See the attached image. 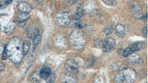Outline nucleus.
<instances>
[{
    "instance_id": "8",
    "label": "nucleus",
    "mask_w": 148,
    "mask_h": 83,
    "mask_svg": "<svg viewBox=\"0 0 148 83\" xmlns=\"http://www.w3.org/2000/svg\"><path fill=\"white\" fill-rule=\"evenodd\" d=\"M15 24L12 22H0V28L8 35H11L15 29Z\"/></svg>"
},
{
    "instance_id": "13",
    "label": "nucleus",
    "mask_w": 148,
    "mask_h": 83,
    "mask_svg": "<svg viewBox=\"0 0 148 83\" xmlns=\"http://www.w3.org/2000/svg\"><path fill=\"white\" fill-rule=\"evenodd\" d=\"M85 10L82 5H79L77 6L74 13V18L75 20H78L82 18L85 14Z\"/></svg>"
},
{
    "instance_id": "29",
    "label": "nucleus",
    "mask_w": 148,
    "mask_h": 83,
    "mask_svg": "<svg viewBox=\"0 0 148 83\" xmlns=\"http://www.w3.org/2000/svg\"><path fill=\"white\" fill-rule=\"evenodd\" d=\"M5 68V66L2 61H0V71H2Z\"/></svg>"
},
{
    "instance_id": "17",
    "label": "nucleus",
    "mask_w": 148,
    "mask_h": 83,
    "mask_svg": "<svg viewBox=\"0 0 148 83\" xmlns=\"http://www.w3.org/2000/svg\"><path fill=\"white\" fill-rule=\"evenodd\" d=\"M37 47H34V49L29 53L26 59V62L27 64H30L33 62L36 57L37 52Z\"/></svg>"
},
{
    "instance_id": "2",
    "label": "nucleus",
    "mask_w": 148,
    "mask_h": 83,
    "mask_svg": "<svg viewBox=\"0 0 148 83\" xmlns=\"http://www.w3.org/2000/svg\"><path fill=\"white\" fill-rule=\"evenodd\" d=\"M137 78V73L132 68H125L115 76L114 81L115 83H133Z\"/></svg>"
},
{
    "instance_id": "18",
    "label": "nucleus",
    "mask_w": 148,
    "mask_h": 83,
    "mask_svg": "<svg viewBox=\"0 0 148 83\" xmlns=\"http://www.w3.org/2000/svg\"><path fill=\"white\" fill-rule=\"evenodd\" d=\"M116 35L119 37H122L125 34V29L124 26L120 24H118L115 28Z\"/></svg>"
},
{
    "instance_id": "23",
    "label": "nucleus",
    "mask_w": 148,
    "mask_h": 83,
    "mask_svg": "<svg viewBox=\"0 0 148 83\" xmlns=\"http://www.w3.org/2000/svg\"><path fill=\"white\" fill-rule=\"evenodd\" d=\"M41 39V38L40 35H39L35 37V39H34V47H38V45Z\"/></svg>"
},
{
    "instance_id": "11",
    "label": "nucleus",
    "mask_w": 148,
    "mask_h": 83,
    "mask_svg": "<svg viewBox=\"0 0 148 83\" xmlns=\"http://www.w3.org/2000/svg\"><path fill=\"white\" fill-rule=\"evenodd\" d=\"M60 81L64 83H76L77 82V79L74 75L71 74L64 73L61 76Z\"/></svg>"
},
{
    "instance_id": "7",
    "label": "nucleus",
    "mask_w": 148,
    "mask_h": 83,
    "mask_svg": "<svg viewBox=\"0 0 148 83\" xmlns=\"http://www.w3.org/2000/svg\"><path fill=\"white\" fill-rule=\"evenodd\" d=\"M64 66L66 69L71 73H76L79 72L78 64L73 59H70L67 60Z\"/></svg>"
},
{
    "instance_id": "20",
    "label": "nucleus",
    "mask_w": 148,
    "mask_h": 83,
    "mask_svg": "<svg viewBox=\"0 0 148 83\" xmlns=\"http://www.w3.org/2000/svg\"><path fill=\"white\" fill-rule=\"evenodd\" d=\"M106 5L109 6H115L118 3L117 0H101Z\"/></svg>"
},
{
    "instance_id": "22",
    "label": "nucleus",
    "mask_w": 148,
    "mask_h": 83,
    "mask_svg": "<svg viewBox=\"0 0 148 83\" xmlns=\"http://www.w3.org/2000/svg\"><path fill=\"white\" fill-rule=\"evenodd\" d=\"M73 24L75 27L79 28V29L83 28V23L77 20H75L74 21Z\"/></svg>"
},
{
    "instance_id": "25",
    "label": "nucleus",
    "mask_w": 148,
    "mask_h": 83,
    "mask_svg": "<svg viewBox=\"0 0 148 83\" xmlns=\"http://www.w3.org/2000/svg\"><path fill=\"white\" fill-rule=\"evenodd\" d=\"M55 79V76L54 75H50L48 78L46 79L47 82L51 83L54 82Z\"/></svg>"
},
{
    "instance_id": "19",
    "label": "nucleus",
    "mask_w": 148,
    "mask_h": 83,
    "mask_svg": "<svg viewBox=\"0 0 148 83\" xmlns=\"http://www.w3.org/2000/svg\"><path fill=\"white\" fill-rule=\"evenodd\" d=\"M31 47L30 42L26 40L23 43V50L24 56H25Z\"/></svg>"
},
{
    "instance_id": "33",
    "label": "nucleus",
    "mask_w": 148,
    "mask_h": 83,
    "mask_svg": "<svg viewBox=\"0 0 148 83\" xmlns=\"http://www.w3.org/2000/svg\"><path fill=\"white\" fill-rule=\"evenodd\" d=\"M1 7V4H0V7Z\"/></svg>"
},
{
    "instance_id": "12",
    "label": "nucleus",
    "mask_w": 148,
    "mask_h": 83,
    "mask_svg": "<svg viewBox=\"0 0 148 83\" xmlns=\"http://www.w3.org/2000/svg\"><path fill=\"white\" fill-rule=\"evenodd\" d=\"M30 18V15L28 13L21 12L17 15V20L20 26H23L26 24V21Z\"/></svg>"
},
{
    "instance_id": "4",
    "label": "nucleus",
    "mask_w": 148,
    "mask_h": 83,
    "mask_svg": "<svg viewBox=\"0 0 148 83\" xmlns=\"http://www.w3.org/2000/svg\"><path fill=\"white\" fill-rule=\"evenodd\" d=\"M71 13L67 9H61L56 14L54 17L55 24L59 27H64L69 24Z\"/></svg>"
},
{
    "instance_id": "16",
    "label": "nucleus",
    "mask_w": 148,
    "mask_h": 83,
    "mask_svg": "<svg viewBox=\"0 0 148 83\" xmlns=\"http://www.w3.org/2000/svg\"><path fill=\"white\" fill-rule=\"evenodd\" d=\"M51 69L48 67H44L41 69L39 73L40 77L46 80L51 74Z\"/></svg>"
},
{
    "instance_id": "6",
    "label": "nucleus",
    "mask_w": 148,
    "mask_h": 83,
    "mask_svg": "<svg viewBox=\"0 0 148 83\" xmlns=\"http://www.w3.org/2000/svg\"><path fill=\"white\" fill-rule=\"evenodd\" d=\"M130 7L135 18L140 19L142 18L143 15L142 7L138 2L134 1L131 2Z\"/></svg>"
},
{
    "instance_id": "15",
    "label": "nucleus",
    "mask_w": 148,
    "mask_h": 83,
    "mask_svg": "<svg viewBox=\"0 0 148 83\" xmlns=\"http://www.w3.org/2000/svg\"><path fill=\"white\" fill-rule=\"evenodd\" d=\"M28 37L34 39L37 35H39V30L38 29L33 27H29L26 29Z\"/></svg>"
},
{
    "instance_id": "28",
    "label": "nucleus",
    "mask_w": 148,
    "mask_h": 83,
    "mask_svg": "<svg viewBox=\"0 0 148 83\" xmlns=\"http://www.w3.org/2000/svg\"><path fill=\"white\" fill-rule=\"evenodd\" d=\"M4 47L3 44L0 41V55L3 52L4 50Z\"/></svg>"
},
{
    "instance_id": "32",
    "label": "nucleus",
    "mask_w": 148,
    "mask_h": 83,
    "mask_svg": "<svg viewBox=\"0 0 148 83\" xmlns=\"http://www.w3.org/2000/svg\"><path fill=\"white\" fill-rule=\"evenodd\" d=\"M35 2H38V3H42L44 0H34Z\"/></svg>"
},
{
    "instance_id": "26",
    "label": "nucleus",
    "mask_w": 148,
    "mask_h": 83,
    "mask_svg": "<svg viewBox=\"0 0 148 83\" xmlns=\"http://www.w3.org/2000/svg\"><path fill=\"white\" fill-rule=\"evenodd\" d=\"M7 57L8 55L6 51V47H5L4 50L3 52L2 53V59L3 60H5L7 59Z\"/></svg>"
},
{
    "instance_id": "9",
    "label": "nucleus",
    "mask_w": 148,
    "mask_h": 83,
    "mask_svg": "<svg viewBox=\"0 0 148 83\" xmlns=\"http://www.w3.org/2000/svg\"><path fill=\"white\" fill-rule=\"evenodd\" d=\"M128 61L131 64L135 65H142L144 63L143 59L137 54H132L130 55Z\"/></svg>"
},
{
    "instance_id": "27",
    "label": "nucleus",
    "mask_w": 148,
    "mask_h": 83,
    "mask_svg": "<svg viewBox=\"0 0 148 83\" xmlns=\"http://www.w3.org/2000/svg\"><path fill=\"white\" fill-rule=\"evenodd\" d=\"M143 33L145 36L147 37V25H146L143 28Z\"/></svg>"
},
{
    "instance_id": "30",
    "label": "nucleus",
    "mask_w": 148,
    "mask_h": 83,
    "mask_svg": "<svg viewBox=\"0 0 148 83\" xmlns=\"http://www.w3.org/2000/svg\"><path fill=\"white\" fill-rule=\"evenodd\" d=\"M123 49L121 48L119 50L118 53L120 56H123Z\"/></svg>"
},
{
    "instance_id": "10",
    "label": "nucleus",
    "mask_w": 148,
    "mask_h": 83,
    "mask_svg": "<svg viewBox=\"0 0 148 83\" xmlns=\"http://www.w3.org/2000/svg\"><path fill=\"white\" fill-rule=\"evenodd\" d=\"M116 43L114 39L112 38H108L103 42L102 47L104 52H109L115 46Z\"/></svg>"
},
{
    "instance_id": "21",
    "label": "nucleus",
    "mask_w": 148,
    "mask_h": 83,
    "mask_svg": "<svg viewBox=\"0 0 148 83\" xmlns=\"http://www.w3.org/2000/svg\"><path fill=\"white\" fill-rule=\"evenodd\" d=\"M113 25L110 24L106 28L105 30H104V33L106 35H108L112 33V31H113Z\"/></svg>"
},
{
    "instance_id": "31",
    "label": "nucleus",
    "mask_w": 148,
    "mask_h": 83,
    "mask_svg": "<svg viewBox=\"0 0 148 83\" xmlns=\"http://www.w3.org/2000/svg\"><path fill=\"white\" fill-rule=\"evenodd\" d=\"M13 1V0H6L5 1V3L6 4H10Z\"/></svg>"
},
{
    "instance_id": "5",
    "label": "nucleus",
    "mask_w": 148,
    "mask_h": 83,
    "mask_svg": "<svg viewBox=\"0 0 148 83\" xmlns=\"http://www.w3.org/2000/svg\"><path fill=\"white\" fill-rule=\"evenodd\" d=\"M144 45V43L142 42H138L131 45L124 50L123 56L127 57L133 52L141 50L143 48Z\"/></svg>"
},
{
    "instance_id": "1",
    "label": "nucleus",
    "mask_w": 148,
    "mask_h": 83,
    "mask_svg": "<svg viewBox=\"0 0 148 83\" xmlns=\"http://www.w3.org/2000/svg\"><path fill=\"white\" fill-rule=\"evenodd\" d=\"M5 47L8 56L13 63H19L22 61L24 56L23 43L19 38H12Z\"/></svg>"
},
{
    "instance_id": "24",
    "label": "nucleus",
    "mask_w": 148,
    "mask_h": 83,
    "mask_svg": "<svg viewBox=\"0 0 148 83\" xmlns=\"http://www.w3.org/2000/svg\"><path fill=\"white\" fill-rule=\"evenodd\" d=\"M103 42L99 39H97L94 42V45L95 47L99 48L102 47Z\"/></svg>"
},
{
    "instance_id": "3",
    "label": "nucleus",
    "mask_w": 148,
    "mask_h": 83,
    "mask_svg": "<svg viewBox=\"0 0 148 83\" xmlns=\"http://www.w3.org/2000/svg\"><path fill=\"white\" fill-rule=\"evenodd\" d=\"M86 39L85 35L79 30L74 31L70 36V43L73 48L76 50L82 49L85 46Z\"/></svg>"
},
{
    "instance_id": "14",
    "label": "nucleus",
    "mask_w": 148,
    "mask_h": 83,
    "mask_svg": "<svg viewBox=\"0 0 148 83\" xmlns=\"http://www.w3.org/2000/svg\"><path fill=\"white\" fill-rule=\"evenodd\" d=\"M17 8L22 12L29 13L32 10L31 5L25 2H22L18 4Z\"/></svg>"
}]
</instances>
